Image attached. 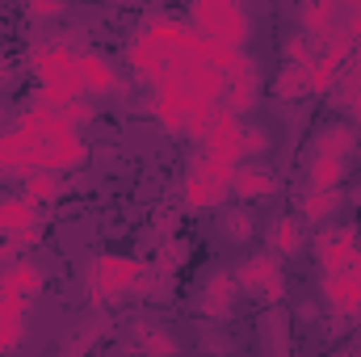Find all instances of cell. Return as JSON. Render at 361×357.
I'll return each instance as SVG.
<instances>
[{"label": "cell", "mask_w": 361, "mask_h": 357, "mask_svg": "<svg viewBox=\"0 0 361 357\" xmlns=\"http://www.w3.org/2000/svg\"><path fill=\"white\" fill-rule=\"evenodd\" d=\"M85 160H89V143L80 139V131H72L59 118V109L42 101L21 109L17 126L0 135V173L8 177H25L34 169L68 173V169H80Z\"/></svg>", "instance_id": "6da1fadb"}, {"label": "cell", "mask_w": 361, "mask_h": 357, "mask_svg": "<svg viewBox=\"0 0 361 357\" xmlns=\"http://www.w3.org/2000/svg\"><path fill=\"white\" fill-rule=\"evenodd\" d=\"M80 47H72L68 38H51L42 47H34V76H38V101L42 105H68L72 97H85L80 80Z\"/></svg>", "instance_id": "7a4b0ae2"}, {"label": "cell", "mask_w": 361, "mask_h": 357, "mask_svg": "<svg viewBox=\"0 0 361 357\" xmlns=\"http://www.w3.org/2000/svg\"><path fill=\"white\" fill-rule=\"evenodd\" d=\"M189 21L206 38H214L223 47H235V51H244V42L252 34V21H248V13H244L240 0H193Z\"/></svg>", "instance_id": "3957f363"}, {"label": "cell", "mask_w": 361, "mask_h": 357, "mask_svg": "<svg viewBox=\"0 0 361 357\" xmlns=\"http://www.w3.org/2000/svg\"><path fill=\"white\" fill-rule=\"evenodd\" d=\"M147 282V265L135 257H97L89 269V298L92 303H114Z\"/></svg>", "instance_id": "277c9868"}, {"label": "cell", "mask_w": 361, "mask_h": 357, "mask_svg": "<svg viewBox=\"0 0 361 357\" xmlns=\"http://www.w3.org/2000/svg\"><path fill=\"white\" fill-rule=\"evenodd\" d=\"M240 135H244V122H240V114H231L223 101L210 109V118H206V131L197 135V143H202V156H219V160H231V164H240Z\"/></svg>", "instance_id": "5b68a950"}, {"label": "cell", "mask_w": 361, "mask_h": 357, "mask_svg": "<svg viewBox=\"0 0 361 357\" xmlns=\"http://www.w3.org/2000/svg\"><path fill=\"white\" fill-rule=\"evenodd\" d=\"M319 290H324V303L341 315V320H353L361 311V248L353 253V261L336 273H324L319 277Z\"/></svg>", "instance_id": "8992f818"}, {"label": "cell", "mask_w": 361, "mask_h": 357, "mask_svg": "<svg viewBox=\"0 0 361 357\" xmlns=\"http://www.w3.org/2000/svg\"><path fill=\"white\" fill-rule=\"evenodd\" d=\"M235 282L248 290V294H261L265 303H281L286 298V273H281V257H273V253H257V257H248L240 273H235Z\"/></svg>", "instance_id": "52a82bcc"}, {"label": "cell", "mask_w": 361, "mask_h": 357, "mask_svg": "<svg viewBox=\"0 0 361 357\" xmlns=\"http://www.w3.org/2000/svg\"><path fill=\"white\" fill-rule=\"evenodd\" d=\"M257 97H261V72H257V63L240 51V59L223 72V105H227L231 114H248V109L257 105Z\"/></svg>", "instance_id": "ba28073f"}, {"label": "cell", "mask_w": 361, "mask_h": 357, "mask_svg": "<svg viewBox=\"0 0 361 357\" xmlns=\"http://www.w3.org/2000/svg\"><path fill=\"white\" fill-rule=\"evenodd\" d=\"M357 253V231L353 227H324L315 236V265H319V277L324 273H336L353 261Z\"/></svg>", "instance_id": "9c48e42d"}, {"label": "cell", "mask_w": 361, "mask_h": 357, "mask_svg": "<svg viewBox=\"0 0 361 357\" xmlns=\"http://www.w3.org/2000/svg\"><path fill=\"white\" fill-rule=\"evenodd\" d=\"M76 59H80V80H85V92L89 97H118L122 92V76L114 72V63H105L92 51H80Z\"/></svg>", "instance_id": "30bf717a"}, {"label": "cell", "mask_w": 361, "mask_h": 357, "mask_svg": "<svg viewBox=\"0 0 361 357\" xmlns=\"http://www.w3.org/2000/svg\"><path fill=\"white\" fill-rule=\"evenodd\" d=\"M227 193H231L227 185H219L214 177L189 169V177H185V185H180V206H185V210H214Z\"/></svg>", "instance_id": "8fae6325"}, {"label": "cell", "mask_w": 361, "mask_h": 357, "mask_svg": "<svg viewBox=\"0 0 361 357\" xmlns=\"http://www.w3.org/2000/svg\"><path fill=\"white\" fill-rule=\"evenodd\" d=\"M25 311H30L25 294H0V353H8V349L21 345V337H25Z\"/></svg>", "instance_id": "7c38bea8"}, {"label": "cell", "mask_w": 361, "mask_h": 357, "mask_svg": "<svg viewBox=\"0 0 361 357\" xmlns=\"http://www.w3.org/2000/svg\"><path fill=\"white\" fill-rule=\"evenodd\" d=\"M38 223H42V206H34L25 193L0 198V236H17V231L38 227Z\"/></svg>", "instance_id": "4fadbf2b"}, {"label": "cell", "mask_w": 361, "mask_h": 357, "mask_svg": "<svg viewBox=\"0 0 361 357\" xmlns=\"http://www.w3.org/2000/svg\"><path fill=\"white\" fill-rule=\"evenodd\" d=\"M42 290V273L34 261H25V257H13V261H4L0 269V294H25V298H34Z\"/></svg>", "instance_id": "5bb4252c"}, {"label": "cell", "mask_w": 361, "mask_h": 357, "mask_svg": "<svg viewBox=\"0 0 361 357\" xmlns=\"http://www.w3.org/2000/svg\"><path fill=\"white\" fill-rule=\"evenodd\" d=\"M235 277L231 273H210L206 282H202V294H197V307H202V315H227L231 311V303H235Z\"/></svg>", "instance_id": "9a60e30c"}, {"label": "cell", "mask_w": 361, "mask_h": 357, "mask_svg": "<svg viewBox=\"0 0 361 357\" xmlns=\"http://www.w3.org/2000/svg\"><path fill=\"white\" fill-rule=\"evenodd\" d=\"M336 13H341V0H302V13H298L302 34H311L315 42H324V38L341 25Z\"/></svg>", "instance_id": "2e32d148"}, {"label": "cell", "mask_w": 361, "mask_h": 357, "mask_svg": "<svg viewBox=\"0 0 361 357\" xmlns=\"http://www.w3.org/2000/svg\"><path fill=\"white\" fill-rule=\"evenodd\" d=\"M273 189H277V181H273L269 169H261V164H235V177H231V193L235 198H244V202H252V198H269Z\"/></svg>", "instance_id": "e0dca14e"}, {"label": "cell", "mask_w": 361, "mask_h": 357, "mask_svg": "<svg viewBox=\"0 0 361 357\" xmlns=\"http://www.w3.org/2000/svg\"><path fill=\"white\" fill-rule=\"evenodd\" d=\"M273 97L277 101H302V97H311V63H290L286 59V68L273 76Z\"/></svg>", "instance_id": "ac0fdd59"}, {"label": "cell", "mask_w": 361, "mask_h": 357, "mask_svg": "<svg viewBox=\"0 0 361 357\" xmlns=\"http://www.w3.org/2000/svg\"><path fill=\"white\" fill-rule=\"evenodd\" d=\"M21 193L34 206H55L63 198V181H59V173H51V169H34V173L21 177Z\"/></svg>", "instance_id": "d6986e66"}, {"label": "cell", "mask_w": 361, "mask_h": 357, "mask_svg": "<svg viewBox=\"0 0 361 357\" xmlns=\"http://www.w3.org/2000/svg\"><path fill=\"white\" fill-rule=\"evenodd\" d=\"M345 173H349V160H345V156L311 152V185H315V189H341Z\"/></svg>", "instance_id": "ffe728a7"}, {"label": "cell", "mask_w": 361, "mask_h": 357, "mask_svg": "<svg viewBox=\"0 0 361 357\" xmlns=\"http://www.w3.org/2000/svg\"><path fill=\"white\" fill-rule=\"evenodd\" d=\"M353 147H357V135H353V126L349 122H336V126H324L319 135H315V147L311 152H328V156H353Z\"/></svg>", "instance_id": "44dd1931"}, {"label": "cell", "mask_w": 361, "mask_h": 357, "mask_svg": "<svg viewBox=\"0 0 361 357\" xmlns=\"http://www.w3.org/2000/svg\"><path fill=\"white\" fill-rule=\"evenodd\" d=\"M336 202H341V193L336 189H307L302 198H298V214H302V223H324L332 210H336Z\"/></svg>", "instance_id": "7402d4cb"}, {"label": "cell", "mask_w": 361, "mask_h": 357, "mask_svg": "<svg viewBox=\"0 0 361 357\" xmlns=\"http://www.w3.org/2000/svg\"><path fill=\"white\" fill-rule=\"evenodd\" d=\"M361 51V47H357ZM332 89H341V105L357 118V126H361V55L353 59V63H345V72L336 76V85Z\"/></svg>", "instance_id": "603a6c76"}, {"label": "cell", "mask_w": 361, "mask_h": 357, "mask_svg": "<svg viewBox=\"0 0 361 357\" xmlns=\"http://www.w3.org/2000/svg\"><path fill=\"white\" fill-rule=\"evenodd\" d=\"M269 253L273 257H294L298 253V219H277L269 227Z\"/></svg>", "instance_id": "cb8c5ba5"}, {"label": "cell", "mask_w": 361, "mask_h": 357, "mask_svg": "<svg viewBox=\"0 0 361 357\" xmlns=\"http://www.w3.org/2000/svg\"><path fill=\"white\" fill-rule=\"evenodd\" d=\"M59 118H63L72 131H80V126H89L92 118H97V105L89 101V92H85V97H72L68 105H59Z\"/></svg>", "instance_id": "d4e9b609"}, {"label": "cell", "mask_w": 361, "mask_h": 357, "mask_svg": "<svg viewBox=\"0 0 361 357\" xmlns=\"http://www.w3.org/2000/svg\"><path fill=\"white\" fill-rule=\"evenodd\" d=\"M286 59H290V63H311V68H315V59H319V55H315L311 34H294V38L286 42Z\"/></svg>", "instance_id": "484cf974"}, {"label": "cell", "mask_w": 361, "mask_h": 357, "mask_svg": "<svg viewBox=\"0 0 361 357\" xmlns=\"http://www.w3.org/2000/svg\"><path fill=\"white\" fill-rule=\"evenodd\" d=\"M135 345L147 349V353H177V341L164 337V332H156V328H139V341Z\"/></svg>", "instance_id": "4316f807"}, {"label": "cell", "mask_w": 361, "mask_h": 357, "mask_svg": "<svg viewBox=\"0 0 361 357\" xmlns=\"http://www.w3.org/2000/svg\"><path fill=\"white\" fill-rule=\"evenodd\" d=\"M265 131H257V126H244V135H240V160H248V156H261L265 152Z\"/></svg>", "instance_id": "83f0119b"}, {"label": "cell", "mask_w": 361, "mask_h": 357, "mask_svg": "<svg viewBox=\"0 0 361 357\" xmlns=\"http://www.w3.org/2000/svg\"><path fill=\"white\" fill-rule=\"evenodd\" d=\"M341 8H349V21H345V30H349V38L361 47V0H345Z\"/></svg>", "instance_id": "f1b7e54d"}, {"label": "cell", "mask_w": 361, "mask_h": 357, "mask_svg": "<svg viewBox=\"0 0 361 357\" xmlns=\"http://www.w3.org/2000/svg\"><path fill=\"white\" fill-rule=\"evenodd\" d=\"M59 8H63V0H30V17L34 21H51Z\"/></svg>", "instance_id": "f546056e"}, {"label": "cell", "mask_w": 361, "mask_h": 357, "mask_svg": "<svg viewBox=\"0 0 361 357\" xmlns=\"http://www.w3.org/2000/svg\"><path fill=\"white\" fill-rule=\"evenodd\" d=\"M248 231H252V214H231V219H227V236H231V240H244Z\"/></svg>", "instance_id": "4dcf8cb0"}, {"label": "cell", "mask_w": 361, "mask_h": 357, "mask_svg": "<svg viewBox=\"0 0 361 357\" xmlns=\"http://www.w3.org/2000/svg\"><path fill=\"white\" fill-rule=\"evenodd\" d=\"M0 122H4V109H0Z\"/></svg>", "instance_id": "1f68e13d"}, {"label": "cell", "mask_w": 361, "mask_h": 357, "mask_svg": "<svg viewBox=\"0 0 361 357\" xmlns=\"http://www.w3.org/2000/svg\"><path fill=\"white\" fill-rule=\"evenodd\" d=\"M118 4H126V0H118Z\"/></svg>", "instance_id": "d6a6232c"}]
</instances>
